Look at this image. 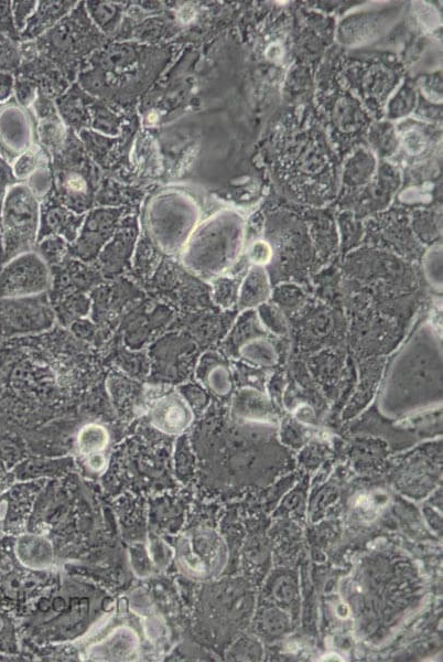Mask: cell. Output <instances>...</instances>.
I'll return each instance as SVG.
<instances>
[{
    "instance_id": "cell-1",
    "label": "cell",
    "mask_w": 443,
    "mask_h": 662,
    "mask_svg": "<svg viewBox=\"0 0 443 662\" xmlns=\"http://www.w3.org/2000/svg\"><path fill=\"white\" fill-rule=\"evenodd\" d=\"M376 405L387 415H410L442 405V340L424 320L390 361Z\"/></svg>"
},
{
    "instance_id": "cell-2",
    "label": "cell",
    "mask_w": 443,
    "mask_h": 662,
    "mask_svg": "<svg viewBox=\"0 0 443 662\" xmlns=\"http://www.w3.org/2000/svg\"><path fill=\"white\" fill-rule=\"evenodd\" d=\"M95 52L89 71L80 76L83 85L94 94L107 98L115 83H119L115 99H126L140 94L164 67L168 52L162 49L134 43H112Z\"/></svg>"
},
{
    "instance_id": "cell-3",
    "label": "cell",
    "mask_w": 443,
    "mask_h": 662,
    "mask_svg": "<svg viewBox=\"0 0 443 662\" xmlns=\"http://www.w3.org/2000/svg\"><path fill=\"white\" fill-rule=\"evenodd\" d=\"M244 245V221L219 212L196 226L182 250L184 266L203 278H217L237 261Z\"/></svg>"
},
{
    "instance_id": "cell-4",
    "label": "cell",
    "mask_w": 443,
    "mask_h": 662,
    "mask_svg": "<svg viewBox=\"0 0 443 662\" xmlns=\"http://www.w3.org/2000/svg\"><path fill=\"white\" fill-rule=\"evenodd\" d=\"M105 35L97 29L83 4L61 20L37 41L39 50L50 58L74 70L76 62L102 46Z\"/></svg>"
},
{
    "instance_id": "cell-5",
    "label": "cell",
    "mask_w": 443,
    "mask_h": 662,
    "mask_svg": "<svg viewBox=\"0 0 443 662\" xmlns=\"http://www.w3.org/2000/svg\"><path fill=\"white\" fill-rule=\"evenodd\" d=\"M65 145L67 148L54 161L52 185L61 201L79 212L90 205L97 191V169L86 157L72 132Z\"/></svg>"
},
{
    "instance_id": "cell-6",
    "label": "cell",
    "mask_w": 443,
    "mask_h": 662,
    "mask_svg": "<svg viewBox=\"0 0 443 662\" xmlns=\"http://www.w3.org/2000/svg\"><path fill=\"white\" fill-rule=\"evenodd\" d=\"M39 220L37 197L26 184L13 185L4 197L0 213L2 244L8 257L31 250L36 239Z\"/></svg>"
},
{
    "instance_id": "cell-7",
    "label": "cell",
    "mask_w": 443,
    "mask_h": 662,
    "mask_svg": "<svg viewBox=\"0 0 443 662\" xmlns=\"http://www.w3.org/2000/svg\"><path fill=\"white\" fill-rule=\"evenodd\" d=\"M162 199L148 210V231L162 252L170 255L182 253L196 227V209L176 197Z\"/></svg>"
},
{
    "instance_id": "cell-8",
    "label": "cell",
    "mask_w": 443,
    "mask_h": 662,
    "mask_svg": "<svg viewBox=\"0 0 443 662\" xmlns=\"http://www.w3.org/2000/svg\"><path fill=\"white\" fill-rule=\"evenodd\" d=\"M51 284L44 259L30 250L11 259L0 274V299H22L41 296Z\"/></svg>"
},
{
    "instance_id": "cell-9",
    "label": "cell",
    "mask_w": 443,
    "mask_h": 662,
    "mask_svg": "<svg viewBox=\"0 0 443 662\" xmlns=\"http://www.w3.org/2000/svg\"><path fill=\"white\" fill-rule=\"evenodd\" d=\"M261 325L255 310H246L230 337V352L237 357L261 367H272L279 353Z\"/></svg>"
},
{
    "instance_id": "cell-10",
    "label": "cell",
    "mask_w": 443,
    "mask_h": 662,
    "mask_svg": "<svg viewBox=\"0 0 443 662\" xmlns=\"http://www.w3.org/2000/svg\"><path fill=\"white\" fill-rule=\"evenodd\" d=\"M32 128L28 111L15 98L0 103V156L8 163L33 146Z\"/></svg>"
},
{
    "instance_id": "cell-11",
    "label": "cell",
    "mask_w": 443,
    "mask_h": 662,
    "mask_svg": "<svg viewBox=\"0 0 443 662\" xmlns=\"http://www.w3.org/2000/svg\"><path fill=\"white\" fill-rule=\"evenodd\" d=\"M149 414L151 424L166 435L183 433L193 419L190 406L176 392H168L153 398Z\"/></svg>"
},
{
    "instance_id": "cell-12",
    "label": "cell",
    "mask_w": 443,
    "mask_h": 662,
    "mask_svg": "<svg viewBox=\"0 0 443 662\" xmlns=\"http://www.w3.org/2000/svg\"><path fill=\"white\" fill-rule=\"evenodd\" d=\"M28 19L20 40L29 42L51 30L76 7L75 1H41Z\"/></svg>"
},
{
    "instance_id": "cell-13",
    "label": "cell",
    "mask_w": 443,
    "mask_h": 662,
    "mask_svg": "<svg viewBox=\"0 0 443 662\" xmlns=\"http://www.w3.org/2000/svg\"><path fill=\"white\" fill-rule=\"evenodd\" d=\"M139 647V638L128 627L116 628L105 639L89 647L87 654L95 660H123Z\"/></svg>"
},
{
    "instance_id": "cell-14",
    "label": "cell",
    "mask_w": 443,
    "mask_h": 662,
    "mask_svg": "<svg viewBox=\"0 0 443 662\" xmlns=\"http://www.w3.org/2000/svg\"><path fill=\"white\" fill-rule=\"evenodd\" d=\"M270 279L261 265L250 267L238 288V307L240 310H255L270 298Z\"/></svg>"
},
{
    "instance_id": "cell-15",
    "label": "cell",
    "mask_w": 443,
    "mask_h": 662,
    "mask_svg": "<svg viewBox=\"0 0 443 662\" xmlns=\"http://www.w3.org/2000/svg\"><path fill=\"white\" fill-rule=\"evenodd\" d=\"M15 555L25 567L44 569L53 563V545L45 536L25 534L17 540Z\"/></svg>"
},
{
    "instance_id": "cell-16",
    "label": "cell",
    "mask_w": 443,
    "mask_h": 662,
    "mask_svg": "<svg viewBox=\"0 0 443 662\" xmlns=\"http://www.w3.org/2000/svg\"><path fill=\"white\" fill-rule=\"evenodd\" d=\"M88 96L79 89H71L68 94L57 98V107L64 121L72 128H82L89 124Z\"/></svg>"
},
{
    "instance_id": "cell-17",
    "label": "cell",
    "mask_w": 443,
    "mask_h": 662,
    "mask_svg": "<svg viewBox=\"0 0 443 662\" xmlns=\"http://www.w3.org/2000/svg\"><path fill=\"white\" fill-rule=\"evenodd\" d=\"M109 435L105 427L98 424H87L77 434V448L86 460L104 456Z\"/></svg>"
},
{
    "instance_id": "cell-18",
    "label": "cell",
    "mask_w": 443,
    "mask_h": 662,
    "mask_svg": "<svg viewBox=\"0 0 443 662\" xmlns=\"http://www.w3.org/2000/svg\"><path fill=\"white\" fill-rule=\"evenodd\" d=\"M202 382L210 391L219 395H226L231 391L233 382L227 364L216 357H208L203 362Z\"/></svg>"
},
{
    "instance_id": "cell-19",
    "label": "cell",
    "mask_w": 443,
    "mask_h": 662,
    "mask_svg": "<svg viewBox=\"0 0 443 662\" xmlns=\"http://www.w3.org/2000/svg\"><path fill=\"white\" fill-rule=\"evenodd\" d=\"M88 17L98 30L112 33L121 20L122 7L111 2H87L85 6Z\"/></svg>"
},
{
    "instance_id": "cell-20",
    "label": "cell",
    "mask_w": 443,
    "mask_h": 662,
    "mask_svg": "<svg viewBox=\"0 0 443 662\" xmlns=\"http://www.w3.org/2000/svg\"><path fill=\"white\" fill-rule=\"evenodd\" d=\"M42 164H44V153L39 146L33 145L15 159L12 171L15 178L22 182Z\"/></svg>"
},
{
    "instance_id": "cell-21",
    "label": "cell",
    "mask_w": 443,
    "mask_h": 662,
    "mask_svg": "<svg viewBox=\"0 0 443 662\" xmlns=\"http://www.w3.org/2000/svg\"><path fill=\"white\" fill-rule=\"evenodd\" d=\"M261 325L271 334L283 337L288 333V324L278 308L270 303H263L256 312Z\"/></svg>"
},
{
    "instance_id": "cell-22",
    "label": "cell",
    "mask_w": 443,
    "mask_h": 662,
    "mask_svg": "<svg viewBox=\"0 0 443 662\" xmlns=\"http://www.w3.org/2000/svg\"><path fill=\"white\" fill-rule=\"evenodd\" d=\"M21 60L20 42L0 33V72L14 73Z\"/></svg>"
},
{
    "instance_id": "cell-23",
    "label": "cell",
    "mask_w": 443,
    "mask_h": 662,
    "mask_svg": "<svg viewBox=\"0 0 443 662\" xmlns=\"http://www.w3.org/2000/svg\"><path fill=\"white\" fill-rule=\"evenodd\" d=\"M93 127L109 135H116L120 127V118L106 105L99 103L91 107Z\"/></svg>"
},
{
    "instance_id": "cell-24",
    "label": "cell",
    "mask_w": 443,
    "mask_h": 662,
    "mask_svg": "<svg viewBox=\"0 0 443 662\" xmlns=\"http://www.w3.org/2000/svg\"><path fill=\"white\" fill-rule=\"evenodd\" d=\"M424 275L436 290L442 289V253L440 248L431 249L424 258Z\"/></svg>"
},
{
    "instance_id": "cell-25",
    "label": "cell",
    "mask_w": 443,
    "mask_h": 662,
    "mask_svg": "<svg viewBox=\"0 0 443 662\" xmlns=\"http://www.w3.org/2000/svg\"><path fill=\"white\" fill-rule=\"evenodd\" d=\"M36 1L11 2L13 22L19 34L24 30L28 19L36 8Z\"/></svg>"
},
{
    "instance_id": "cell-26",
    "label": "cell",
    "mask_w": 443,
    "mask_h": 662,
    "mask_svg": "<svg viewBox=\"0 0 443 662\" xmlns=\"http://www.w3.org/2000/svg\"><path fill=\"white\" fill-rule=\"evenodd\" d=\"M0 33L20 42V34L13 22L10 1H0Z\"/></svg>"
},
{
    "instance_id": "cell-27",
    "label": "cell",
    "mask_w": 443,
    "mask_h": 662,
    "mask_svg": "<svg viewBox=\"0 0 443 662\" xmlns=\"http://www.w3.org/2000/svg\"><path fill=\"white\" fill-rule=\"evenodd\" d=\"M19 182L10 163L0 156V213L8 191Z\"/></svg>"
},
{
    "instance_id": "cell-28",
    "label": "cell",
    "mask_w": 443,
    "mask_h": 662,
    "mask_svg": "<svg viewBox=\"0 0 443 662\" xmlns=\"http://www.w3.org/2000/svg\"><path fill=\"white\" fill-rule=\"evenodd\" d=\"M12 74L0 72V103L8 100L13 92Z\"/></svg>"
},
{
    "instance_id": "cell-29",
    "label": "cell",
    "mask_w": 443,
    "mask_h": 662,
    "mask_svg": "<svg viewBox=\"0 0 443 662\" xmlns=\"http://www.w3.org/2000/svg\"><path fill=\"white\" fill-rule=\"evenodd\" d=\"M1 239H2V235H1V226H0V246H1Z\"/></svg>"
}]
</instances>
